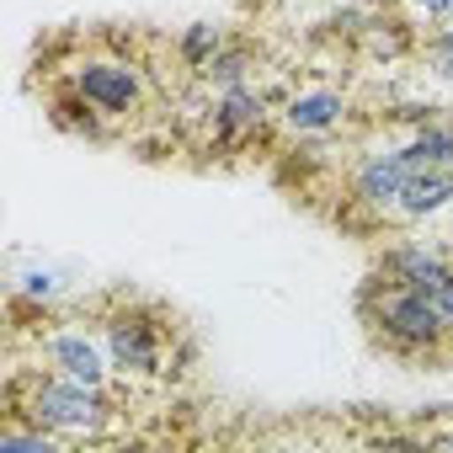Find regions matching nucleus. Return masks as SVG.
<instances>
[{"label": "nucleus", "instance_id": "1", "mask_svg": "<svg viewBox=\"0 0 453 453\" xmlns=\"http://www.w3.org/2000/svg\"><path fill=\"white\" fill-rule=\"evenodd\" d=\"M357 310L373 331V342L395 357H411V363H437L448 352V336L453 326L442 320L437 299L421 294V288H405V283H384L379 273L368 278V288L357 294Z\"/></svg>", "mask_w": 453, "mask_h": 453}, {"label": "nucleus", "instance_id": "2", "mask_svg": "<svg viewBox=\"0 0 453 453\" xmlns=\"http://www.w3.org/2000/svg\"><path fill=\"white\" fill-rule=\"evenodd\" d=\"M6 400H12L6 421H38V426H49L65 442H96L107 432V421H112L107 389L81 384V379H65L54 368L49 373H27V379L17 373L12 389H6Z\"/></svg>", "mask_w": 453, "mask_h": 453}, {"label": "nucleus", "instance_id": "3", "mask_svg": "<svg viewBox=\"0 0 453 453\" xmlns=\"http://www.w3.org/2000/svg\"><path fill=\"white\" fill-rule=\"evenodd\" d=\"M70 86H75L102 118H128V112H139V102H144V75H139L128 59H81L75 75H70Z\"/></svg>", "mask_w": 453, "mask_h": 453}, {"label": "nucleus", "instance_id": "4", "mask_svg": "<svg viewBox=\"0 0 453 453\" xmlns=\"http://www.w3.org/2000/svg\"><path fill=\"white\" fill-rule=\"evenodd\" d=\"M38 357H43L54 373L81 379V384H96V389H107V379H112L107 342H102L96 331H86V326H54V331H43Z\"/></svg>", "mask_w": 453, "mask_h": 453}, {"label": "nucleus", "instance_id": "5", "mask_svg": "<svg viewBox=\"0 0 453 453\" xmlns=\"http://www.w3.org/2000/svg\"><path fill=\"white\" fill-rule=\"evenodd\" d=\"M373 273H379L384 283H405V288H421V294L437 299V288L453 278V251L426 246V241H395V246L379 251Z\"/></svg>", "mask_w": 453, "mask_h": 453}, {"label": "nucleus", "instance_id": "6", "mask_svg": "<svg viewBox=\"0 0 453 453\" xmlns=\"http://www.w3.org/2000/svg\"><path fill=\"white\" fill-rule=\"evenodd\" d=\"M405 181H411L405 150H363V155L352 160V203L373 208L379 219L395 208V197L405 192Z\"/></svg>", "mask_w": 453, "mask_h": 453}, {"label": "nucleus", "instance_id": "7", "mask_svg": "<svg viewBox=\"0 0 453 453\" xmlns=\"http://www.w3.org/2000/svg\"><path fill=\"white\" fill-rule=\"evenodd\" d=\"M102 342H107V357L118 373H160V326L150 315H112L102 326Z\"/></svg>", "mask_w": 453, "mask_h": 453}, {"label": "nucleus", "instance_id": "8", "mask_svg": "<svg viewBox=\"0 0 453 453\" xmlns=\"http://www.w3.org/2000/svg\"><path fill=\"white\" fill-rule=\"evenodd\" d=\"M448 208H453V165H426V171H411L405 192L395 197V208L384 219H395V224H426V219H437Z\"/></svg>", "mask_w": 453, "mask_h": 453}, {"label": "nucleus", "instance_id": "9", "mask_svg": "<svg viewBox=\"0 0 453 453\" xmlns=\"http://www.w3.org/2000/svg\"><path fill=\"white\" fill-rule=\"evenodd\" d=\"M262 123H267V96H262V91H251V86L219 91V102H213V139H219L224 150L241 144V139H251Z\"/></svg>", "mask_w": 453, "mask_h": 453}, {"label": "nucleus", "instance_id": "10", "mask_svg": "<svg viewBox=\"0 0 453 453\" xmlns=\"http://www.w3.org/2000/svg\"><path fill=\"white\" fill-rule=\"evenodd\" d=\"M342 118H347V96L331 91V86H315V91H299V96L283 102V128L299 134V139L304 134H331Z\"/></svg>", "mask_w": 453, "mask_h": 453}, {"label": "nucleus", "instance_id": "11", "mask_svg": "<svg viewBox=\"0 0 453 453\" xmlns=\"http://www.w3.org/2000/svg\"><path fill=\"white\" fill-rule=\"evenodd\" d=\"M405 160L411 171H426V165H453V118H426L405 144Z\"/></svg>", "mask_w": 453, "mask_h": 453}, {"label": "nucleus", "instance_id": "12", "mask_svg": "<svg viewBox=\"0 0 453 453\" xmlns=\"http://www.w3.org/2000/svg\"><path fill=\"white\" fill-rule=\"evenodd\" d=\"M357 38H363V49H368L373 59H405V54H416V49H421V43H416V27H411L405 17H389V12H384V17H373Z\"/></svg>", "mask_w": 453, "mask_h": 453}, {"label": "nucleus", "instance_id": "13", "mask_svg": "<svg viewBox=\"0 0 453 453\" xmlns=\"http://www.w3.org/2000/svg\"><path fill=\"white\" fill-rule=\"evenodd\" d=\"M251 70H257V54H251L246 43H224V49L203 65V81H208L213 91H230V86H246Z\"/></svg>", "mask_w": 453, "mask_h": 453}, {"label": "nucleus", "instance_id": "14", "mask_svg": "<svg viewBox=\"0 0 453 453\" xmlns=\"http://www.w3.org/2000/svg\"><path fill=\"white\" fill-rule=\"evenodd\" d=\"M224 43H230V38H224V27H213V22H192V27L181 33L176 49H181V65H187V70H203Z\"/></svg>", "mask_w": 453, "mask_h": 453}, {"label": "nucleus", "instance_id": "15", "mask_svg": "<svg viewBox=\"0 0 453 453\" xmlns=\"http://www.w3.org/2000/svg\"><path fill=\"white\" fill-rule=\"evenodd\" d=\"M54 123H59L65 134H86V139H96V134H102V128H96V107H91L75 86L54 102Z\"/></svg>", "mask_w": 453, "mask_h": 453}, {"label": "nucleus", "instance_id": "16", "mask_svg": "<svg viewBox=\"0 0 453 453\" xmlns=\"http://www.w3.org/2000/svg\"><path fill=\"white\" fill-rule=\"evenodd\" d=\"M400 6L416 17V22H448V12H453V0H400Z\"/></svg>", "mask_w": 453, "mask_h": 453}, {"label": "nucleus", "instance_id": "17", "mask_svg": "<svg viewBox=\"0 0 453 453\" xmlns=\"http://www.w3.org/2000/svg\"><path fill=\"white\" fill-rule=\"evenodd\" d=\"M22 294H27V299H43V304H49V299H59V283H54L49 273H27V278H22Z\"/></svg>", "mask_w": 453, "mask_h": 453}, {"label": "nucleus", "instance_id": "18", "mask_svg": "<svg viewBox=\"0 0 453 453\" xmlns=\"http://www.w3.org/2000/svg\"><path fill=\"white\" fill-rule=\"evenodd\" d=\"M437 310H442V320L453 326V278H448V283L437 288Z\"/></svg>", "mask_w": 453, "mask_h": 453}, {"label": "nucleus", "instance_id": "19", "mask_svg": "<svg viewBox=\"0 0 453 453\" xmlns=\"http://www.w3.org/2000/svg\"><path fill=\"white\" fill-rule=\"evenodd\" d=\"M368 12H389V6H400V0H363Z\"/></svg>", "mask_w": 453, "mask_h": 453}, {"label": "nucleus", "instance_id": "20", "mask_svg": "<svg viewBox=\"0 0 453 453\" xmlns=\"http://www.w3.org/2000/svg\"><path fill=\"white\" fill-rule=\"evenodd\" d=\"M342 6H363V0H342Z\"/></svg>", "mask_w": 453, "mask_h": 453}, {"label": "nucleus", "instance_id": "21", "mask_svg": "<svg viewBox=\"0 0 453 453\" xmlns=\"http://www.w3.org/2000/svg\"><path fill=\"white\" fill-rule=\"evenodd\" d=\"M448 352H453V336H448Z\"/></svg>", "mask_w": 453, "mask_h": 453}]
</instances>
